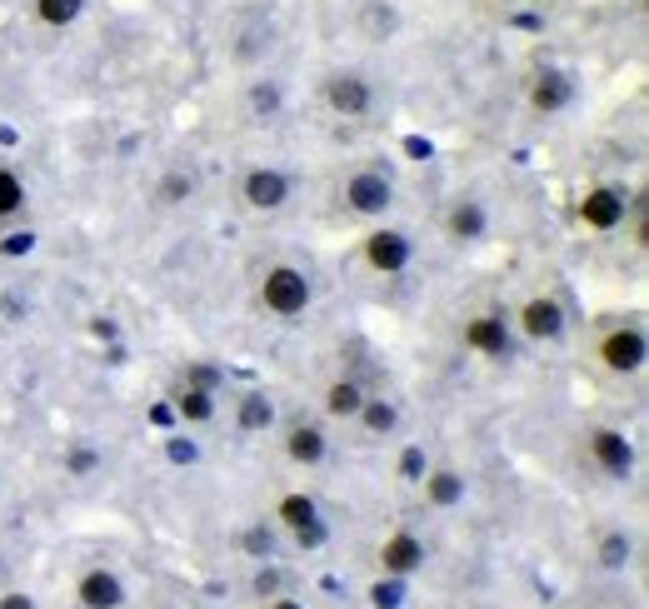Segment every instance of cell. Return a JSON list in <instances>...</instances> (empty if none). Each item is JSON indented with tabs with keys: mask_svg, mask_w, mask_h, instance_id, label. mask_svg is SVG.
<instances>
[{
	"mask_svg": "<svg viewBox=\"0 0 649 609\" xmlns=\"http://www.w3.org/2000/svg\"><path fill=\"white\" fill-rule=\"evenodd\" d=\"M369 599H375V609H389L395 605V585H375L369 589Z\"/></svg>",
	"mask_w": 649,
	"mask_h": 609,
	"instance_id": "cell-33",
	"label": "cell"
},
{
	"mask_svg": "<svg viewBox=\"0 0 649 609\" xmlns=\"http://www.w3.org/2000/svg\"><path fill=\"white\" fill-rule=\"evenodd\" d=\"M0 575H6V555H0Z\"/></svg>",
	"mask_w": 649,
	"mask_h": 609,
	"instance_id": "cell-35",
	"label": "cell"
},
{
	"mask_svg": "<svg viewBox=\"0 0 649 609\" xmlns=\"http://www.w3.org/2000/svg\"><path fill=\"white\" fill-rule=\"evenodd\" d=\"M0 609H36V595H26V589H6V595H0Z\"/></svg>",
	"mask_w": 649,
	"mask_h": 609,
	"instance_id": "cell-32",
	"label": "cell"
},
{
	"mask_svg": "<svg viewBox=\"0 0 649 609\" xmlns=\"http://www.w3.org/2000/svg\"><path fill=\"white\" fill-rule=\"evenodd\" d=\"M365 395H369V389L359 385L355 375H339V379H329V385H325L320 405H325V415H329V419H355V415H359V405H365Z\"/></svg>",
	"mask_w": 649,
	"mask_h": 609,
	"instance_id": "cell-18",
	"label": "cell"
},
{
	"mask_svg": "<svg viewBox=\"0 0 649 609\" xmlns=\"http://www.w3.org/2000/svg\"><path fill=\"white\" fill-rule=\"evenodd\" d=\"M515 325L525 339L549 345V339H559L569 329V315H565V305H559V295H529L525 305L515 309Z\"/></svg>",
	"mask_w": 649,
	"mask_h": 609,
	"instance_id": "cell-8",
	"label": "cell"
},
{
	"mask_svg": "<svg viewBox=\"0 0 649 609\" xmlns=\"http://www.w3.org/2000/svg\"><path fill=\"white\" fill-rule=\"evenodd\" d=\"M320 100H325V110H335L339 120H365L369 110H375V85H369L359 70H329V75L320 80Z\"/></svg>",
	"mask_w": 649,
	"mask_h": 609,
	"instance_id": "cell-4",
	"label": "cell"
},
{
	"mask_svg": "<svg viewBox=\"0 0 649 609\" xmlns=\"http://www.w3.org/2000/svg\"><path fill=\"white\" fill-rule=\"evenodd\" d=\"M505 6H519V0H505Z\"/></svg>",
	"mask_w": 649,
	"mask_h": 609,
	"instance_id": "cell-36",
	"label": "cell"
},
{
	"mask_svg": "<svg viewBox=\"0 0 649 609\" xmlns=\"http://www.w3.org/2000/svg\"><path fill=\"white\" fill-rule=\"evenodd\" d=\"M190 195H195V175H190V170H170V175H160V185H155L160 205H185Z\"/></svg>",
	"mask_w": 649,
	"mask_h": 609,
	"instance_id": "cell-25",
	"label": "cell"
},
{
	"mask_svg": "<svg viewBox=\"0 0 649 609\" xmlns=\"http://www.w3.org/2000/svg\"><path fill=\"white\" fill-rule=\"evenodd\" d=\"M465 349L485 359H509L515 355V339H509V319L505 315H469L465 319Z\"/></svg>",
	"mask_w": 649,
	"mask_h": 609,
	"instance_id": "cell-12",
	"label": "cell"
},
{
	"mask_svg": "<svg viewBox=\"0 0 649 609\" xmlns=\"http://www.w3.org/2000/svg\"><path fill=\"white\" fill-rule=\"evenodd\" d=\"M80 10H85V0H30V16H36V26H45V30L75 26Z\"/></svg>",
	"mask_w": 649,
	"mask_h": 609,
	"instance_id": "cell-22",
	"label": "cell"
},
{
	"mask_svg": "<svg viewBox=\"0 0 649 609\" xmlns=\"http://www.w3.org/2000/svg\"><path fill=\"white\" fill-rule=\"evenodd\" d=\"M379 569L389 579H409L415 569H425V539L415 529H395V535L379 545Z\"/></svg>",
	"mask_w": 649,
	"mask_h": 609,
	"instance_id": "cell-13",
	"label": "cell"
},
{
	"mask_svg": "<svg viewBox=\"0 0 649 609\" xmlns=\"http://www.w3.org/2000/svg\"><path fill=\"white\" fill-rule=\"evenodd\" d=\"M575 215H579V225H585V230H599V235H605V230L625 225L629 200H625V190H619V185H589L585 195H579Z\"/></svg>",
	"mask_w": 649,
	"mask_h": 609,
	"instance_id": "cell-9",
	"label": "cell"
},
{
	"mask_svg": "<svg viewBox=\"0 0 649 609\" xmlns=\"http://www.w3.org/2000/svg\"><path fill=\"white\" fill-rule=\"evenodd\" d=\"M445 235L455 240V245H479V240L489 235V210H485V200L459 195L455 205H449V215H445Z\"/></svg>",
	"mask_w": 649,
	"mask_h": 609,
	"instance_id": "cell-14",
	"label": "cell"
},
{
	"mask_svg": "<svg viewBox=\"0 0 649 609\" xmlns=\"http://www.w3.org/2000/svg\"><path fill=\"white\" fill-rule=\"evenodd\" d=\"M235 425L245 429V435H265V429L275 425V399H270L265 389H245V395L235 399Z\"/></svg>",
	"mask_w": 649,
	"mask_h": 609,
	"instance_id": "cell-20",
	"label": "cell"
},
{
	"mask_svg": "<svg viewBox=\"0 0 649 609\" xmlns=\"http://www.w3.org/2000/svg\"><path fill=\"white\" fill-rule=\"evenodd\" d=\"M359 260H365L375 275H405L409 260H415V240L395 225H379L359 240Z\"/></svg>",
	"mask_w": 649,
	"mask_h": 609,
	"instance_id": "cell-6",
	"label": "cell"
},
{
	"mask_svg": "<svg viewBox=\"0 0 649 609\" xmlns=\"http://www.w3.org/2000/svg\"><path fill=\"white\" fill-rule=\"evenodd\" d=\"M595 359L609 369V375H639L649 359V345H645V325H609L605 335L595 339Z\"/></svg>",
	"mask_w": 649,
	"mask_h": 609,
	"instance_id": "cell-2",
	"label": "cell"
},
{
	"mask_svg": "<svg viewBox=\"0 0 649 609\" xmlns=\"http://www.w3.org/2000/svg\"><path fill=\"white\" fill-rule=\"evenodd\" d=\"M275 519L290 529V535L300 539L305 549H315V545H325V519H320V505L310 495H300V489H290V495H280V505H275Z\"/></svg>",
	"mask_w": 649,
	"mask_h": 609,
	"instance_id": "cell-10",
	"label": "cell"
},
{
	"mask_svg": "<svg viewBox=\"0 0 649 609\" xmlns=\"http://www.w3.org/2000/svg\"><path fill=\"white\" fill-rule=\"evenodd\" d=\"M359 429H365L369 439H385V435H395L399 429V399H389V395H365V405H359Z\"/></svg>",
	"mask_w": 649,
	"mask_h": 609,
	"instance_id": "cell-19",
	"label": "cell"
},
{
	"mask_svg": "<svg viewBox=\"0 0 649 609\" xmlns=\"http://www.w3.org/2000/svg\"><path fill=\"white\" fill-rule=\"evenodd\" d=\"M425 469H429V459H425V449H419V445H409L405 455H399V479H405V485H419V479H425Z\"/></svg>",
	"mask_w": 649,
	"mask_h": 609,
	"instance_id": "cell-28",
	"label": "cell"
},
{
	"mask_svg": "<svg viewBox=\"0 0 649 609\" xmlns=\"http://www.w3.org/2000/svg\"><path fill=\"white\" fill-rule=\"evenodd\" d=\"M339 205L359 220H379L395 205V180H389L385 170H355V175L339 185Z\"/></svg>",
	"mask_w": 649,
	"mask_h": 609,
	"instance_id": "cell-5",
	"label": "cell"
},
{
	"mask_svg": "<svg viewBox=\"0 0 649 609\" xmlns=\"http://www.w3.org/2000/svg\"><path fill=\"white\" fill-rule=\"evenodd\" d=\"M585 449H589V459H595L599 475H609V479H629V475H635V439H629L625 429L595 425L585 435Z\"/></svg>",
	"mask_w": 649,
	"mask_h": 609,
	"instance_id": "cell-7",
	"label": "cell"
},
{
	"mask_svg": "<svg viewBox=\"0 0 649 609\" xmlns=\"http://www.w3.org/2000/svg\"><path fill=\"white\" fill-rule=\"evenodd\" d=\"M240 549H245L250 559H275V529L260 519V525H250L245 535H240Z\"/></svg>",
	"mask_w": 649,
	"mask_h": 609,
	"instance_id": "cell-27",
	"label": "cell"
},
{
	"mask_svg": "<svg viewBox=\"0 0 649 609\" xmlns=\"http://www.w3.org/2000/svg\"><path fill=\"white\" fill-rule=\"evenodd\" d=\"M95 469H100V449H95V445H85V439H75V445L65 449V475L90 479Z\"/></svg>",
	"mask_w": 649,
	"mask_h": 609,
	"instance_id": "cell-26",
	"label": "cell"
},
{
	"mask_svg": "<svg viewBox=\"0 0 649 609\" xmlns=\"http://www.w3.org/2000/svg\"><path fill=\"white\" fill-rule=\"evenodd\" d=\"M290 195H295V180H290L280 165H250L245 175H240V205L255 210V215L285 210Z\"/></svg>",
	"mask_w": 649,
	"mask_h": 609,
	"instance_id": "cell-3",
	"label": "cell"
},
{
	"mask_svg": "<svg viewBox=\"0 0 649 609\" xmlns=\"http://www.w3.org/2000/svg\"><path fill=\"white\" fill-rule=\"evenodd\" d=\"M26 205H30L26 180H20L10 165H0V225H6V220H16V215H26Z\"/></svg>",
	"mask_w": 649,
	"mask_h": 609,
	"instance_id": "cell-24",
	"label": "cell"
},
{
	"mask_svg": "<svg viewBox=\"0 0 649 609\" xmlns=\"http://www.w3.org/2000/svg\"><path fill=\"white\" fill-rule=\"evenodd\" d=\"M185 385H200V389H220V375L210 365H190L185 369Z\"/></svg>",
	"mask_w": 649,
	"mask_h": 609,
	"instance_id": "cell-30",
	"label": "cell"
},
{
	"mask_svg": "<svg viewBox=\"0 0 649 609\" xmlns=\"http://www.w3.org/2000/svg\"><path fill=\"white\" fill-rule=\"evenodd\" d=\"M265 609H305V605H300V599H290V595H270Z\"/></svg>",
	"mask_w": 649,
	"mask_h": 609,
	"instance_id": "cell-34",
	"label": "cell"
},
{
	"mask_svg": "<svg viewBox=\"0 0 649 609\" xmlns=\"http://www.w3.org/2000/svg\"><path fill=\"white\" fill-rule=\"evenodd\" d=\"M595 559H599V569L619 575V569H629V559H635V539H629L625 529H609V535L595 545Z\"/></svg>",
	"mask_w": 649,
	"mask_h": 609,
	"instance_id": "cell-23",
	"label": "cell"
},
{
	"mask_svg": "<svg viewBox=\"0 0 649 609\" xmlns=\"http://www.w3.org/2000/svg\"><path fill=\"white\" fill-rule=\"evenodd\" d=\"M255 595H260V599L280 595V569H275V565H265V569L255 575Z\"/></svg>",
	"mask_w": 649,
	"mask_h": 609,
	"instance_id": "cell-31",
	"label": "cell"
},
{
	"mask_svg": "<svg viewBox=\"0 0 649 609\" xmlns=\"http://www.w3.org/2000/svg\"><path fill=\"white\" fill-rule=\"evenodd\" d=\"M175 415L185 419V425H210V419H215V389L180 385L175 389Z\"/></svg>",
	"mask_w": 649,
	"mask_h": 609,
	"instance_id": "cell-21",
	"label": "cell"
},
{
	"mask_svg": "<svg viewBox=\"0 0 649 609\" xmlns=\"http://www.w3.org/2000/svg\"><path fill=\"white\" fill-rule=\"evenodd\" d=\"M250 105H255L260 115H275V110H280V85H275V80H265V85L250 90Z\"/></svg>",
	"mask_w": 649,
	"mask_h": 609,
	"instance_id": "cell-29",
	"label": "cell"
},
{
	"mask_svg": "<svg viewBox=\"0 0 649 609\" xmlns=\"http://www.w3.org/2000/svg\"><path fill=\"white\" fill-rule=\"evenodd\" d=\"M125 579L115 575V569H105V565H90V569H80V579H75V605L80 609H125Z\"/></svg>",
	"mask_w": 649,
	"mask_h": 609,
	"instance_id": "cell-11",
	"label": "cell"
},
{
	"mask_svg": "<svg viewBox=\"0 0 649 609\" xmlns=\"http://www.w3.org/2000/svg\"><path fill=\"white\" fill-rule=\"evenodd\" d=\"M255 305L290 325V319H300L310 305H315V285H310V275L300 265H270L265 275H260Z\"/></svg>",
	"mask_w": 649,
	"mask_h": 609,
	"instance_id": "cell-1",
	"label": "cell"
},
{
	"mask_svg": "<svg viewBox=\"0 0 649 609\" xmlns=\"http://www.w3.org/2000/svg\"><path fill=\"white\" fill-rule=\"evenodd\" d=\"M285 455H290V465H305V469H315L320 459L329 455V439H325V429H320L315 419H295V425L285 429Z\"/></svg>",
	"mask_w": 649,
	"mask_h": 609,
	"instance_id": "cell-16",
	"label": "cell"
},
{
	"mask_svg": "<svg viewBox=\"0 0 649 609\" xmlns=\"http://www.w3.org/2000/svg\"><path fill=\"white\" fill-rule=\"evenodd\" d=\"M419 489H425V505H429V509H455V505H465V495H469L465 475H459V469H449V465L425 469Z\"/></svg>",
	"mask_w": 649,
	"mask_h": 609,
	"instance_id": "cell-17",
	"label": "cell"
},
{
	"mask_svg": "<svg viewBox=\"0 0 649 609\" xmlns=\"http://www.w3.org/2000/svg\"><path fill=\"white\" fill-rule=\"evenodd\" d=\"M569 100H575V80H569L565 70L545 65L529 80V110H535V115H559V110H569Z\"/></svg>",
	"mask_w": 649,
	"mask_h": 609,
	"instance_id": "cell-15",
	"label": "cell"
}]
</instances>
